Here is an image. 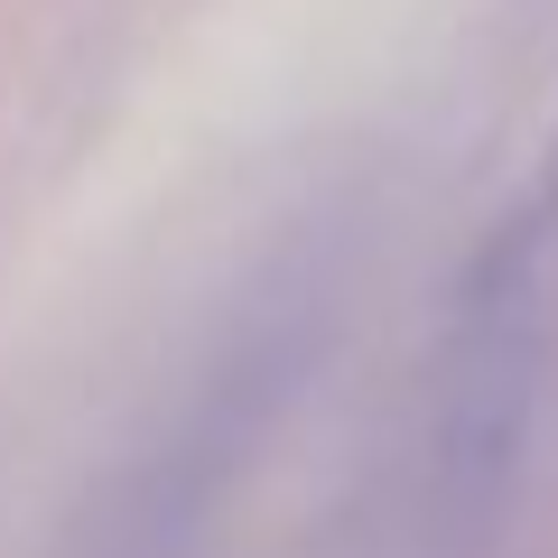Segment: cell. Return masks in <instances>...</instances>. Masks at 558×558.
Segmentation results:
<instances>
[{
	"instance_id": "1",
	"label": "cell",
	"mask_w": 558,
	"mask_h": 558,
	"mask_svg": "<svg viewBox=\"0 0 558 558\" xmlns=\"http://www.w3.org/2000/svg\"><path fill=\"white\" fill-rule=\"evenodd\" d=\"M363 252L373 215L354 186H317L307 205H289L205 299L186 354L131 418L112 465L84 484L47 558H215L260 457L354 326Z\"/></svg>"
},
{
	"instance_id": "2",
	"label": "cell",
	"mask_w": 558,
	"mask_h": 558,
	"mask_svg": "<svg viewBox=\"0 0 558 558\" xmlns=\"http://www.w3.org/2000/svg\"><path fill=\"white\" fill-rule=\"evenodd\" d=\"M558 373V121L539 140V168L521 196L484 223L457 289L438 307V336L418 363L410 475L381 531L391 558H494L512 521L531 428Z\"/></svg>"
}]
</instances>
